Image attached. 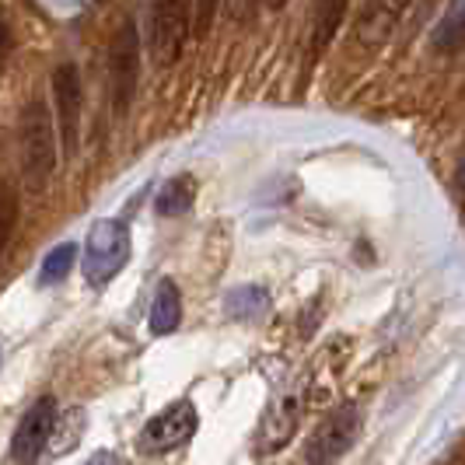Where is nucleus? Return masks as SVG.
Wrapping results in <instances>:
<instances>
[{
	"instance_id": "nucleus-1",
	"label": "nucleus",
	"mask_w": 465,
	"mask_h": 465,
	"mask_svg": "<svg viewBox=\"0 0 465 465\" xmlns=\"http://www.w3.org/2000/svg\"><path fill=\"white\" fill-rule=\"evenodd\" d=\"M18 154H22V183L28 193H46L49 179L56 172V119L49 113L43 98H28L22 109V126H18Z\"/></svg>"
},
{
	"instance_id": "nucleus-2",
	"label": "nucleus",
	"mask_w": 465,
	"mask_h": 465,
	"mask_svg": "<svg viewBox=\"0 0 465 465\" xmlns=\"http://www.w3.org/2000/svg\"><path fill=\"white\" fill-rule=\"evenodd\" d=\"M130 252H134V242H130V228L123 221L116 217L94 221L88 242H84V280L92 287H105L130 262Z\"/></svg>"
},
{
	"instance_id": "nucleus-3",
	"label": "nucleus",
	"mask_w": 465,
	"mask_h": 465,
	"mask_svg": "<svg viewBox=\"0 0 465 465\" xmlns=\"http://www.w3.org/2000/svg\"><path fill=\"white\" fill-rule=\"evenodd\" d=\"M140 77V32L137 22L126 18L119 25L109 46V102H113V116L123 119L134 105Z\"/></svg>"
},
{
	"instance_id": "nucleus-4",
	"label": "nucleus",
	"mask_w": 465,
	"mask_h": 465,
	"mask_svg": "<svg viewBox=\"0 0 465 465\" xmlns=\"http://www.w3.org/2000/svg\"><path fill=\"white\" fill-rule=\"evenodd\" d=\"M193 25V0H154L151 11V60L158 70L179 64Z\"/></svg>"
},
{
	"instance_id": "nucleus-5",
	"label": "nucleus",
	"mask_w": 465,
	"mask_h": 465,
	"mask_svg": "<svg viewBox=\"0 0 465 465\" xmlns=\"http://www.w3.org/2000/svg\"><path fill=\"white\" fill-rule=\"evenodd\" d=\"M361 430V413L353 402H340L332 406L326 417L319 420L315 434L304 444V462L308 465H329L336 459H343L350 451V444L357 441Z\"/></svg>"
},
{
	"instance_id": "nucleus-6",
	"label": "nucleus",
	"mask_w": 465,
	"mask_h": 465,
	"mask_svg": "<svg viewBox=\"0 0 465 465\" xmlns=\"http://www.w3.org/2000/svg\"><path fill=\"white\" fill-rule=\"evenodd\" d=\"M53 102H56V140L64 147V154H77V140H81V70L77 64H60L53 70Z\"/></svg>"
},
{
	"instance_id": "nucleus-7",
	"label": "nucleus",
	"mask_w": 465,
	"mask_h": 465,
	"mask_svg": "<svg viewBox=\"0 0 465 465\" xmlns=\"http://www.w3.org/2000/svg\"><path fill=\"white\" fill-rule=\"evenodd\" d=\"M196 427H200V413H196V406L193 402H172L168 410H162L158 417L147 420V427H143V434H140V441L147 451H175V448H183V444L196 434Z\"/></svg>"
},
{
	"instance_id": "nucleus-8",
	"label": "nucleus",
	"mask_w": 465,
	"mask_h": 465,
	"mask_svg": "<svg viewBox=\"0 0 465 465\" xmlns=\"http://www.w3.org/2000/svg\"><path fill=\"white\" fill-rule=\"evenodd\" d=\"M53 423H56V399L53 396L35 399V402L25 410L22 423H18L15 438H11V455H15V462H22V465L39 462V455L46 451V444H49V434H53Z\"/></svg>"
},
{
	"instance_id": "nucleus-9",
	"label": "nucleus",
	"mask_w": 465,
	"mask_h": 465,
	"mask_svg": "<svg viewBox=\"0 0 465 465\" xmlns=\"http://www.w3.org/2000/svg\"><path fill=\"white\" fill-rule=\"evenodd\" d=\"M302 406H304V396L287 392V396H280L277 402L266 410L262 427H259V448H262V451H280L283 444L294 438V430H298V423H302Z\"/></svg>"
},
{
	"instance_id": "nucleus-10",
	"label": "nucleus",
	"mask_w": 465,
	"mask_h": 465,
	"mask_svg": "<svg viewBox=\"0 0 465 465\" xmlns=\"http://www.w3.org/2000/svg\"><path fill=\"white\" fill-rule=\"evenodd\" d=\"M406 4H410V0H364L361 18H357V43L368 49L385 46L389 35L396 32Z\"/></svg>"
},
{
	"instance_id": "nucleus-11",
	"label": "nucleus",
	"mask_w": 465,
	"mask_h": 465,
	"mask_svg": "<svg viewBox=\"0 0 465 465\" xmlns=\"http://www.w3.org/2000/svg\"><path fill=\"white\" fill-rule=\"evenodd\" d=\"M183 322V294L175 287V280H162L151 302V332L154 336H168Z\"/></svg>"
},
{
	"instance_id": "nucleus-12",
	"label": "nucleus",
	"mask_w": 465,
	"mask_h": 465,
	"mask_svg": "<svg viewBox=\"0 0 465 465\" xmlns=\"http://www.w3.org/2000/svg\"><path fill=\"white\" fill-rule=\"evenodd\" d=\"M350 0H315V15H312V53L319 56L322 49H329L332 35L340 32V25L347 18Z\"/></svg>"
},
{
	"instance_id": "nucleus-13",
	"label": "nucleus",
	"mask_w": 465,
	"mask_h": 465,
	"mask_svg": "<svg viewBox=\"0 0 465 465\" xmlns=\"http://www.w3.org/2000/svg\"><path fill=\"white\" fill-rule=\"evenodd\" d=\"M193 200H196V183H193L189 175H175V179H168V183L158 189L154 210H158L162 217H179V213H186V210L193 207Z\"/></svg>"
},
{
	"instance_id": "nucleus-14",
	"label": "nucleus",
	"mask_w": 465,
	"mask_h": 465,
	"mask_svg": "<svg viewBox=\"0 0 465 465\" xmlns=\"http://www.w3.org/2000/svg\"><path fill=\"white\" fill-rule=\"evenodd\" d=\"M465 43V0H448L444 7V18L434 32V46L441 53H451Z\"/></svg>"
},
{
	"instance_id": "nucleus-15",
	"label": "nucleus",
	"mask_w": 465,
	"mask_h": 465,
	"mask_svg": "<svg viewBox=\"0 0 465 465\" xmlns=\"http://www.w3.org/2000/svg\"><path fill=\"white\" fill-rule=\"evenodd\" d=\"M74 262H77V245H74V242H60V245L49 249L46 259H43V266H39V283H43V287L64 283V280L70 277V270H74Z\"/></svg>"
},
{
	"instance_id": "nucleus-16",
	"label": "nucleus",
	"mask_w": 465,
	"mask_h": 465,
	"mask_svg": "<svg viewBox=\"0 0 465 465\" xmlns=\"http://www.w3.org/2000/svg\"><path fill=\"white\" fill-rule=\"evenodd\" d=\"M81 430H84V410H70L67 417H56L46 451L49 455H67L70 448L81 441Z\"/></svg>"
},
{
	"instance_id": "nucleus-17",
	"label": "nucleus",
	"mask_w": 465,
	"mask_h": 465,
	"mask_svg": "<svg viewBox=\"0 0 465 465\" xmlns=\"http://www.w3.org/2000/svg\"><path fill=\"white\" fill-rule=\"evenodd\" d=\"M270 308V294L262 287H238L228 294V315L234 319H256Z\"/></svg>"
},
{
	"instance_id": "nucleus-18",
	"label": "nucleus",
	"mask_w": 465,
	"mask_h": 465,
	"mask_svg": "<svg viewBox=\"0 0 465 465\" xmlns=\"http://www.w3.org/2000/svg\"><path fill=\"white\" fill-rule=\"evenodd\" d=\"M15 224H18V193L0 175V256L11 242V234H15Z\"/></svg>"
},
{
	"instance_id": "nucleus-19",
	"label": "nucleus",
	"mask_w": 465,
	"mask_h": 465,
	"mask_svg": "<svg viewBox=\"0 0 465 465\" xmlns=\"http://www.w3.org/2000/svg\"><path fill=\"white\" fill-rule=\"evenodd\" d=\"M217 7H221V0H196V4H193V22H196V35H207V32H210V22H213Z\"/></svg>"
},
{
	"instance_id": "nucleus-20",
	"label": "nucleus",
	"mask_w": 465,
	"mask_h": 465,
	"mask_svg": "<svg viewBox=\"0 0 465 465\" xmlns=\"http://www.w3.org/2000/svg\"><path fill=\"white\" fill-rule=\"evenodd\" d=\"M11 49H15V32H11V22H7V11L0 7V70L7 64Z\"/></svg>"
},
{
	"instance_id": "nucleus-21",
	"label": "nucleus",
	"mask_w": 465,
	"mask_h": 465,
	"mask_svg": "<svg viewBox=\"0 0 465 465\" xmlns=\"http://www.w3.org/2000/svg\"><path fill=\"white\" fill-rule=\"evenodd\" d=\"M84 465H119L116 462V455H109V451H98V455H92Z\"/></svg>"
},
{
	"instance_id": "nucleus-22",
	"label": "nucleus",
	"mask_w": 465,
	"mask_h": 465,
	"mask_svg": "<svg viewBox=\"0 0 465 465\" xmlns=\"http://www.w3.org/2000/svg\"><path fill=\"white\" fill-rule=\"evenodd\" d=\"M283 4H287V0H266V7H270V11H280Z\"/></svg>"
},
{
	"instance_id": "nucleus-23",
	"label": "nucleus",
	"mask_w": 465,
	"mask_h": 465,
	"mask_svg": "<svg viewBox=\"0 0 465 465\" xmlns=\"http://www.w3.org/2000/svg\"><path fill=\"white\" fill-rule=\"evenodd\" d=\"M459 183H462V189H465V162H462V168H459Z\"/></svg>"
}]
</instances>
